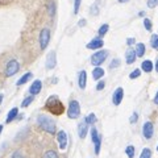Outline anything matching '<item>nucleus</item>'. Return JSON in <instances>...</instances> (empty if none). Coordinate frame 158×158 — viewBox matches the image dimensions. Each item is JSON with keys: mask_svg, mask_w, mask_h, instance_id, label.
Segmentation results:
<instances>
[{"mask_svg": "<svg viewBox=\"0 0 158 158\" xmlns=\"http://www.w3.org/2000/svg\"><path fill=\"white\" fill-rule=\"evenodd\" d=\"M57 141L59 144V149L65 150L67 148V133L65 131H59L57 133Z\"/></svg>", "mask_w": 158, "mask_h": 158, "instance_id": "nucleus-9", "label": "nucleus"}, {"mask_svg": "<svg viewBox=\"0 0 158 158\" xmlns=\"http://www.w3.org/2000/svg\"><path fill=\"white\" fill-rule=\"evenodd\" d=\"M2 132H3V125H0V135H2Z\"/></svg>", "mask_w": 158, "mask_h": 158, "instance_id": "nucleus-44", "label": "nucleus"}, {"mask_svg": "<svg viewBox=\"0 0 158 158\" xmlns=\"http://www.w3.org/2000/svg\"><path fill=\"white\" fill-rule=\"evenodd\" d=\"M20 70V63L16 61V59H11L8 61L7 66H6V75L7 77H13L15 74H17Z\"/></svg>", "mask_w": 158, "mask_h": 158, "instance_id": "nucleus-7", "label": "nucleus"}, {"mask_svg": "<svg viewBox=\"0 0 158 158\" xmlns=\"http://www.w3.org/2000/svg\"><path fill=\"white\" fill-rule=\"evenodd\" d=\"M103 46H104V41L100 37L94 38L87 44V49H90V50H98V49H102Z\"/></svg>", "mask_w": 158, "mask_h": 158, "instance_id": "nucleus-12", "label": "nucleus"}, {"mask_svg": "<svg viewBox=\"0 0 158 158\" xmlns=\"http://www.w3.org/2000/svg\"><path fill=\"white\" fill-rule=\"evenodd\" d=\"M41 90H42V82L40 81V79H36V81L32 83V86L29 87V92H31L32 96L38 95V94L41 92Z\"/></svg>", "mask_w": 158, "mask_h": 158, "instance_id": "nucleus-13", "label": "nucleus"}, {"mask_svg": "<svg viewBox=\"0 0 158 158\" xmlns=\"http://www.w3.org/2000/svg\"><path fill=\"white\" fill-rule=\"evenodd\" d=\"M156 6H158V0H148V7L149 8H154Z\"/></svg>", "mask_w": 158, "mask_h": 158, "instance_id": "nucleus-36", "label": "nucleus"}, {"mask_svg": "<svg viewBox=\"0 0 158 158\" xmlns=\"http://www.w3.org/2000/svg\"><path fill=\"white\" fill-rule=\"evenodd\" d=\"M91 140L94 142V145H95V154H99L100 153V146H102V136L99 135V132L95 127L91 128Z\"/></svg>", "mask_w": 158, "mask_h": 158, "instance_id": "nucleus-5", "label": "nucleus"}, {"mask_svg": "<svg viewBox=\"0 0 158 158\" xmlns=\"http://www.w3.org/2000/svg\"><path fill=\"white\" fill-rule=\"evenodd\" d=\"M37 124L42 131H45L49 135H56V131H57L56 121L52 117L45 115V113H41V115L37 116Z\"/></svg>", "mask_w": 158, "mask_h": 158, "instance_id": "nucleus-2", "label": "nucleus"}, {"mask_svg": "<svg viewBox=\"0 0 158 158\" xmlns=\"http://www.w3.org/2000/svg\"><path fill=\"white\" fill-rule=\"evenodd\" d=\"M108 50H98V52H95L91 56V63L95 67H98V66H100L103 62L107 59V57H108Z\"/></svg>", "mask_w": 158, "mask_h": 158, "instance_id": "nucleus-4", "label": "nucleus"}, {"mask_svg": "<svg viewBox=\"0 0 158 158\" xmlns=\"http://www.w3.org/2000/svg\"><path fill=\"white\" fill-rule=\"evenodd\" d=\"M44 158H58V154L54 150H48L45 154H44Z\"/></svg>", "mask_w": 158, "mask_h": 158, "instance_id": "nucleus-31", "label": "nucleus"}, {"mask_svg": "<svg viewBox=\"0 0 158 158\" xmlns=\"http://www.w3.org/2000/svg\"><path fill=\"white\" fill-rule=\"evenodd\" d=\"M118 2H120V3H127L128 0H118Z\"/></svg>", "mask_w": 158, "mask_h": 158, "instance_id": "nucleus-45", "label": "nucleus"}, {"mask_svg": "<svg viewBox=\"0 0 158 158\" xmlns=\"http://www.w3.org/2000/svg\"><path fill=\"white\" fill-rule=\"evenodd\" d=\"M140 158H152V150L149 149V148H144L142 152H141Z\"/></svg>", "mask_w": 158, "mask_h": 158, "instance_id": "nucleus-26", "label": "nucleus"}, {"mask_svg": "<svg viewBox=\"0 0 158 158\" xmlns=\"http://www.w3.org/2000/svg\"><path fill=\"white\" fill-rule=\"evenodd\" d=\"M137 120H138V113H137V112H133L132 116H131V118H129L131 124H135V123H137Z\"/></svg>", "mask_w": 158, "mask_h": 158, "instance_id": "nucleus-35", "label": "nucleus"}, {"mask_svg": "<svg viewBox=\"0 0 158 158\" xmlns=\"http://www.w3.org/2000/svg\"><path fill=\"white\" fill-rule=\"evenodd\" d=\"M45 66H46L48 70H53V69L57 66V53H56V50H52L46 56Z\"/></svg>", "mask_w": 158, "mask_h": 158, "instance_id": "nucleus-8", "label": "nucleus"}, {"mask_svg": "<svg viewBox=\"0 0 158 158\" xmlns=\"http://www.w3.org/2000/svg\"><path fill=\"white\" fill-rule=\"evenodd\" d=\"M86 24H87V21H86V20H85V19H82V20H81V21H79V23H78V25H79V27H85V25H86Z\"/></svg>", "mask_w": 158, "mask_h": 158, "instance_id": "nucleus-40", "label": "nucleus"}, {"mask_svg": "<svg viewBox=\"0 0 158 158\" xmlns=\"http://www.w3.org/2000/svg\"><path fill=\"white\" fill-rule=\"evenodd\" d=\"M142 135H144V137L146 138V140H150V138L153 137V135H154V127H153V123L150 121H146L144 127H142Z\"/></svg>", "mask_w": 158, "mask_h": 158, "instance_id": "nucleus-10", "label": "nucleus"}, {"mask_svg": "<svg viewBox=\"0 0 158 158\" xmlns=\"http://www.w3.org/2000/svg\"><path fill=\"white\" fill-rule=\"evenodd\" d=\"M11 158H25V157L21 154V152H15L11 156Z\"/></svg>", "mask_w": 158, "mask_h": 158, "instance_id": "nucleus-38", "label": "nucleus"}, {"mask_svg": "<svg viewBox=\"0 0 158 158\" xmlns=\"http://www.w3.org/2000/svg\"><path fill=\"white\" fill-rule=\"evenodd\" d=\"M85 121H86L87 125L95 124V123H96V116H95V113H90V115H87V116L85 117Z\"/></svg>", "mask_w": 158, "mask_h": 158, "instance_id": "nucleus-23", "label": "nucleus"}, {"mask_svg": "<svg viewBox=\"0 0 158 158\" xmlns=\"http://www.w3.org/2000/svg\"><path fill=\"white\" fill-rule=\"evenodd\" d=\"M78 86L81 90H85L86 86H87V73L86 70H82L81 73H79L78 75Z\"/></svg>", "mask_w": 158, "mask_h": 158, "instance_id": "nucleus-14", "label": "nucleus"}, {"mask_svg": "<svg viewBox=\"0 0 158 158\" xmlns=\"http://www.w3.org/2000/svg\"><path fill=\"white\" fill-rule=\"evenodd\" d=\"M156 71L158 73V59H157V62H156Z\"/></svg>", "mask_w": 158, "mask_h": 158, "instance_id": "nucleus-43", "label": "nucleus"}, {"mask_svg": "<svg viewBox=\"0 0 158 158\" xmlns=\"http://www.w3.org/2000/svg\"><path fill=\"white\" fill-rule=\"evenodd\" d=\"M49 15H50L52 17L56 15V3H54V2L49 3Z\"/></svg>", "mask_w": 158, "mask_h": 158, "instance_id": "nucleus-30", "label": "nucleus"}, {"mask_svg": "<svg viewBox=\"0 0 158 158\" xmlns=\"http://www.w3.org/2000/svg\"><path fill=\"white\" fill-rule=\"evenodd\" d=\"M87 133H88V125L86 124V121L83 120L78 124V136L81 138H86Z\"/></svg>", "mask_w": 158, "mask_h": 158, "instance_id": "nucleus-15", "label": "nucleus"}, {"mask_svg": "<svg viewBox=\"0 0 158 158\" xmlns=\"http://www.w3.org/2000/svg\"><path fill=\"white\" fill-rule=\"evenodd\" d=\"M153 102H154V104H157V106H158V91H157L156 96H154V100H153Z\"/></svg>", "mask_w": 158, "mask_h": 158, "instance_id": "nucleus-41", "label": "nucleus"}, {"mask_svg": "<svg viewBox=\"0 0 158 158\" xmlns=\"http://www.w3.org/2000/svg\"><path fill=\"white\" fill-rule=\"evenodd\" d=\"M157 150H158V145H157Z\"/></svg>", "mask_w": 158, "mask_h": 158, "instance_id": "nucleus-46", "label": "nucleus"}, {"mask_svg": "<svg viewBox=\"0 0 158 158\" xmlns=\"http://www.w3.org/2000/svg\"><path fill=\"white\" fill-rule=\"evenodd\" d=\"M49 42H50V31L48 28H44L41 33H40V48L42 50H45L49 45Z\"/></svg>", "mask_w": 158, "mask_h": 158, "instance_id": "nucleus-6", "label": "nucleus"}, {"mask_svg": "<svg viewBox=\"0 0 158 158\" xmlns=\"http://www.w3.org/2000/svg\"><path fill=\"white\" fill-rule=\"evenodd\" d=\"M103 75H104V70H103L100 66H98V67H95L92 70V77H94L95 81H99L100 78H103Z\"/></svg>", "mask_w": 158, "mask_h": 158, "instance_id": "nucleus-19", "label": "nucleus"}, {"mask_svg": "<svg viewBox=\"0 0 158 158\" xmlns=\"http://www.w3.org/2000/svg\"><path fill=\"white\" fill-rule=\"evenodd\" d=\"M144 27H145V29H146L148 32L153 31V24H152V21H150V19H148V17L144 19Z\"/></svg>", "mask_w": 158, "mask_h": 158, "instance_id": "nucleus-28", "label": "nucleus"}, {"mask_svg": "<svg viewBox=\"0 0 158 158\" xmlns=\"http://www.w3.org/2000/svg\"><path fill=\"white\" fill-rule=\"evenodd\" d=\"M33 78V74L32 73H25V74H24V75L21 77V78H20L19 79V81L16 82V86H23V85H25V83L28 82V81H31V79Z\"/></svg>", "mask_w": 158, "mask_h": 158, "instance_id": "nucleus-18", "label": "nucleus"}, {"mask_svg": "<svg viewBox=\"0 0 158 158\" xmlns=\"http://www.w3.org/2000/svg\"><path fill=\"white\" fill-rule=\"evenodd\" d=\"M123 98H124V90L121 87H117L112 95V103L115 106H120L123 102Z\"/></svg>", "mask_w": 158, "mask_h": 158, "instance_id": "nucleus-11", "label": "nucleus"}, {"mask_svg": "<svg viewBox=\"0 0 158 158\" xmlns=\"http://www.w3.org/2000/svg\"><path fill=\"white\" fill-rule=\"evenodd\" d=\"M45 110L48 112L53 113V115L59 116L65 112V106H63V103L59 100V98L57 95H52L48 98V100L45 103Z\"/></svg>", "mask_w": 158, "mask_h": 158, "instance_id": "nucleus-1", "label": "nucleus"}, {"mask_svg": "<svg viewBox=\"0 0 158 158\" xmlns=\"http://www.w3.org/2000/svg\"><path fill=\"white\" fill-rule=\"evenodd\" d=\"M135 44H136V40L135 38H133V37H131V38H128L127 40V45H135Z\"/></svg>", "mask_w": 158, "mask_h": 158, "instance_id": "nucleus-39", "label": "nucleus"}, {"mask_svg": "<svg viewBox=\"0 0 158 158\" xmlns=\"http://www.w3.org/2000/svg\"><path fill=\"white\" fill-rule=\"evenodd\" d=\"M136 53H135V49H128L127 53H125V61L128 65H132L133 62L136 61Z\"/></svg>", "mask_w": 158, "mask_h": 158, "instance_id": "nucleus-17", "label": "nucleus"}, {"mask_svg": "<svg viewBox=\"0 0 158 158\" xmlns=\"http://www.w3.org/2000/svg\"><path fill=\"white\" fill-rule=\"evenodd\" d=\"M141 69H142V71H145V73H150L153 70V62L149 61V59H146V61L142 62Z\"/></svg>", "mask_w": 158, "mask_h": 158, "instance_id": "nucleus-21", "label": "nucleus"}, {"mask_svg": "<svg viewBox=\"0 0 158 158\" xmlns=\"http://www.w3.org/2000/svg\"><path fill=\"white\" fill-rule=\"evenodd\" d=\"M90 13L94 15V16H98V15H99V2H96L95 4H92V6H91Z\"/></svg>", "mask_w": 158, "mask_h": 158, "instance_id": "nucleus-27", "label": "nucleus"}, {"mask_svg": "<svg viewBox=\"0 0 158 158\" xmlns=\"http://www.w3.org/2000/svg\"><path fill=\"white\" fill-rule=\"evenodd\" d=\"M141 75V70L140 69H136V70H133L131 74H129V78L131 79H136V78H138Z\"/></svg>", "mask_w": 158, "mask_h": 158, "instance_id": "nucleus-32", "label": "nucleus"}, {"mask_svg": "<svg viewBox=\"0 0 158 158\" xmlns=\"http://www.w3.org/2000/svg\"><path fill=\"white\" fill-rule=\"evenodd\" d=\"M150 45L154 50H158V34H153L150 37Z\"/></svg>", "mask_w": 158, "mask_h": 158, "instance_id": "nucleus-24", "label": "nucleus"}, {"mask_svg": "<svg viewBox=\"0 0 158 158\" xmlns=\"http://www.w3.org/2000/svg\"><path fill=\"white\" fill-rule=\"evenodd\" d=\"M81 116V104L78 100H71L69 103V108H67V117L71 120H75Z\"/></svg>", "mask_w": 158, "mask_h": 158, "instance_id": "nucleus-3", "label": "nucleus"}, {"mask_svg": "<svg viewBox=\"0 0 158 158\" xmlns=\"http://www.w3.org/2000/svg\"><path fill=\"white\" fill-rule=\"evenodd\" d=\"M125 153H127L128 158H133V157H135V146H132V145L127 146V149H125Z\"/></svg>", "mask_w": 158, "mask_h": 158, "instance_id": "nucleus-29", "label": "nucleus"}, {"mask_svg": "<svg viewBox=\"0 0 158 158\" xmlns=\"http://www.w3.org/2000/svg\"><path fill=\"white\" fill-rule=\"evenodd\" d=\"M120 59L118 58H115V59H112V62L110 63V69H115V67H118L120 66Z\"/></svg>", "mask_w": 158, "mask_h": 158, "instance_id": "nucleus-34", "label": "nucleus"}, {"mask_svg": "<svg viewBox=\"0 0 158 158\" xmlns=\"http://www.w3.org/2000/svg\"><path fill=\"white\" fill-rule=\"evenodd\" d=\"M33 100H34V96H28V98H25L23 100V103H21V107L23 108H27V107H29L31 106V103H33Z\"/></svg>", "mask_w": 158, "mask_h": 158, "instance_id": "nucleus-25", "label": "nucleus"}, {"mask_svg": "<svg viewBox=\"0 0 158 158\" xmlns=\"http://www.w3.org/2000/svg\"><path fill=\"white\" fill-rule=\"evenodd\" d=\"M17 116H19V108H17V107H13L12 110L8 112L6 123H7V124H9V123H12L13 120H16V118H17Z\"/></svg>", "mask_w": 158, "mask_h": 158, "instance_id": "nucleus-16", "label": "nucleus"}, {"mask_svg": "<svg viewBox=\"0 0 158 158\" xmlns=\"http://www.w3.org/2000/svg\"><path fill=\"white\" fill-rule=\"evenodd\" d=\"M135 53H136V57H144L145 54V45L142 42L137 44L136 45V49H135Z\"/></svg>", "mask_w": 158, "mask_h": 158, "instance_id": "nucleus-20", "label": "nucleus"}, {"mask_svg": "<svg viewBox=\"0 0 158 158\" xmlns=\"http://www.w3.org/2000/svg\"><path fill=\"white\" fill-rule=\"evenodd\" d=\"M108 29H110V25L108 24H103V25L99 28V31H98V34H99V37H104L106 34H107V32H108Z\"/></svg>", "mask_w": 158, "mask_h": 158, "instance_id": "nucleus-22", "label": "nucleus"}, {"mask_svg": "<svg viewBox=\"0 0 158 158\" xmlns=\"http://www.w3.org/2000/svg\"><path fill=\"white\" fill-rule=\"evenodd\" d=\"M81 3H82V0H74V13H75V15H78V12H79Z\"/></svg>", "mask_w": 158, "mask_h": 158, "instance_id": "nucleus-33", "label": "nucleus"}, {"mask_svg": "<svg viewBox=\"0 0 158 158\" xmlns=\"http://www.w3.org/2000/svg\"><path fill=\"white\" fill-rule=\"evenodd\" d=\"M104 87H106V82H104V81H99L98 86H96V90H98V91H102Z\"/></svg>", "mask_w": 158, "mask_h": 158, "instance_id": "nucleus-37", "label": "nucleus"}, {"mask_svg": "<svg viewBox=\"0 0 158 158\" xmlns=\"http://www.w3.org/2000/svg\"><path fill=\"white\" fill-rule=\"evenodd\" d=\"M3 98H4V96H3V94H0V106H2V102H3Z\"/></svg>", "mask_w": 158, "mask_h": 158, "instance_id": "nucleus-42", "label": "nucleus"}]
</instances>
